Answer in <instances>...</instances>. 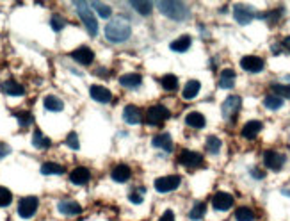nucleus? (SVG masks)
<instances>
[{
    "mask_svg": "<svg viewBox=\"0 0 290 221\" xmlns=\"http://www.w3.org/2000/svg\"><path fill=\"white\" fill-rule=\"evenodd\" d=\"M130 34H132V27L125 18L111 20L107 24V27H105V36H107L109 41L113 43L126 41V39L130 38Z\"/></svg>",
    "mask_w": 290,
    "mask_h": 221,
    "instance_id": "f257e3e1",
    "label": "nucleus"
},
{
    "mask_svg": "<svg viewBox=\"0 0 290 221\" xmlns=\"http://www.w3.org/2000/svg\"><path fill=\"white\" fill-rule=\"evenodd\" d=\"M157 7L160 9V13L168 16L171 20H185L189 16V9L187 5L183 2H174V0H168V2H159Z\"/></svg>",
    "mask_w": 290,
    "mask_h": 221,
    "instance_id": "f03ea898",
    "label": "nucleus"
},
{
    "mask_svg": "<svg viewBox=\"0 0 290 221\" xmlns=\"http://www.w3.org/2000/svg\"><path fill=\"white\" fill-rule=\"evenodd\" d=\"M75 7L79 11L80 20L84 22L86 29H87V32L91 36H96V32H98V22L94 18V13L91 11V5L87 2H75Z\"/></svg>",
    "mask_w": 290,
    "mask_h": 221,
    "instance_id": "7ed1b4c3",
    "label": "nucleus"
},
{
    "mask_svg": "<svg viewBox=\"0 0 290 221\" xmlns=\"http://www.w3.org/2000/svg\"><path fill=\"white\" fill-rule=\"evenodd\" d=\"M180 184H182V179L178 175H169V177H160L155 180V189L159 193H169L180 188Z\"/></svg>",
    "mask_w": 290,
    "mask_h": 221,
    "instance_id": "20e7f679",
    "label": "nucleus"
},
{
    "mask_svg": "<svg viewBox=\"0 0 290 221\" xmlns=\"http://www.w3.org/2000/svg\"><path fill=\"white\" fill-rule=\"evenodd\" d=\"M38 198L36 196H27V198H22L18 203V214L25 220L29 218H32L38 211Z\"/></svg>",
    "mask_w": 290,
    "mask_h": 221,
    "instance_id": "39448f33",
    "label": "nucleus"
},
{
    "mask_svg": "<svg viewBox=\"0 0 290 221\" xmlns=\"http://www.w3.org/2000/svg\"><path fill=\"white\" fill-rule=\"evenodd\" d=\"M240 105H242V100H240V96H235V95H232V96H228V98L223 102V107H221V113H223V118H226V120H230V118H233L235 114L239 113Z\"/></svg>",
    "mask_w": 290,
    "mask_h": 221,
    "instance_id": "423d86ee",
    "label": "nucleus"
},
{
    "mask_svg": "<svg viewBox=\"0 0 290 221\" xmlns=\"http://www.w3.org/2000/svg\"><path fill=\"white\" fill-rule=\"evenodd\" d=\"M263 162H265L267 168L272 169V171H280L281 166L285 164V156H281V154H278V152H274V150H267L265 154H263Z\"/></svg>",
    "mask_w": 290,
    "mask_h": 221,
    "instance_id": "0eeeda50",
    "label": "nucleus"
},
{
    "mask_svg": "<svg viewBox=\"0 0 290 221\" xmlns=\"http://www.w3.org/2000/svg\"><path fill=\"white\" fill-rule=\"evenodd\" d=\"M240 66H242V70L249 71V73H258L263 70V59L257 56H246L240 59Z\"/></svg>",
    "mask_w": 290,
    "mask_h": 221,
    "instance_id": "6e6552de",
    "label": "nucleus"
},
{
    "mask_svg": "<svg viewBox=\"0 0 290 221\" xmlns=\"http://www.w3.org/2000/svg\"><path fill=\"white\" fill-rule=\"evenodd\" d=\"M168 116H169L168 109L162 107V105H153L148 111V123L150 125H160L164 120H168Z\"/></svg>",
    "mask_w": 290,
    "mask_h": 221,
    "instance_id": "1a4fd4ad",
    "label": "nucleus"
},
{
    "mask_svg": "<svg viewBox=\"0 0 290 221\" xmlns=\"http://www.w3.org/2000/svg\"><path fill=\"white\" fill-rule=\"evenodd\" d=\"M212 205L215 211H228L233 205V196L230 193H217L212 198Z\"/></svg>",
    "mask_w": 290,
    "mask_h": 221,
    "instance_id": "9d476101",
    "label": "nucleus"
},
{
    "mask_svg": "<svg viewBox=\"0 0 290 221\" xmlns=\"http://www.w3.org/2000/svg\"><path fill=\"white\" fill-rule=\"evenodd\" d=\"M71 57H73L77 63H80V64L87 66V64H91V63H93L94 54H93V50H91V48L80 47V48H77V50H73V52H71Z\"/></svg>",
    "mask_w": 290,
    "mask_h": 221,
    "instance_id": "9b49d317",
    "label": "nucleus"
},
{
    "mask_svg": "<svg viewBox=\"0 0 290 221\" xmlns=\"http://www.w3.org/2000/svg\"><path fill=\"white\" fill-rule=\"evenodd\" d=\"M203 162V156L196 154V152H182V156H180V164L187 166V168H196Z\"/></svg>",
    "mask_w": 290,
    "mask_h": 221,
    "instance_id": "f8f14e48",
    "label": "nucleus"
},
{
    "mask_svg": "<svg viewBox=\"0 0 290 221\" xmlns=\"http://www.w3.org/2000/svg\"><path fill=\"white\" fill-rule=\"evenodd\" d=\"M89 93H91V98L96 100V102H100V104H109L111 98H113L111 91L105 90L103 86H91Z\"/></svg>",
    "mask_w": 290,
    "mask_h": 221,
    "instance_id": "ddd939ff",
    "label": "nucleus"
},
{
    "mask_svg": "<svg viewBox=\"0 0 290 221\" xmlns=\"http://www.w3.org/2000/svg\"><path fill=\"white\" fill-rule=\"evenodd\" d=\"M57 209H59V212L66 214V216H77V214L82 212V207L77 202H73V200H62V202L57 203Z\"/></svg>",
    "mask_w": 290,
    "mask_h": 221,
    "instance_id": "4468645a",
    "label": "nucleus"
},
{
    "mask_svg": "<svg viewBox=\"0 0 290 221\" xmlns=\"http://www.w3.org/2000/svg\"><path fill=\"white\" fill-rule=\"evenodd\" d=\"M89 179H91V173H89V169L84 168V166L75 168L70 175V180L73 184H77V186H84V184L89 182Z\"/></svg>",
    "mask_w": 290,
    "mask_h": 221,
    "instance_id": "2eb2a0df",
    "label": "nucleus"
},
{
    "mask_svg": "<svg viewBox=\"0 0 290 221\" xmlns=\"http://www.w3.org/2000/svg\"><path fill=\"white\" fill-rule=\"evenodd\" d=\"M233 16H235V20H237L239 24H242V25H248L249 22H251V20L255 18V14H253V11L248 9L246 5H235Z\"/></svg>",
    "mask_w": 290,
    "mask_h": 221,
    "instance_id": "dca6fc26",
    "label": "nucleus"
},
{
    "mask_svg": "<svg viewBox=\"0 0 290 221\" xmlns=\"http://www.w3.org/2000/svg\"><path fill=\"white\" fill-rule=\"evenodd\" d=\"M123 118H125V122L130 123V125H137V123L143 122V114H141V111L136 105H126V107L123 109Z\"/></svg>",
    "mask_w": 290,
    "mask_h": 221,
    "instance_id": "f3484780",
    "label": "nucleus"
},
{
    "mask_svg": "<svg viewBox=\"0 0 290 221\" xmlns=\"http://www.w3.org/2000/svg\"><path fill=\"white\" fill-rule=\"evenodd\" d=\"M260 130H262V123L257 122V120H253V122H248L242 127V136L246 137V139H253V137L258 136Z\"/></svg>",
    "mask_w": 290,
    "mask_h": 221,
    "instance_id": "a211bd4d",
    "label": "nucleus"
},
{
    "mask_svg": "<svg viewBox=\"0 0 290 221\" xmlns=\"http://www.w3.org/2000/svg\"><path fill=\"white\" fill-rule=\"evenodd\" d=\"M141 82H143V79H141V75H137V73H126V75L119 77V84H121L123 88H128V90L139 88Z\"/></svg>",
    "mask_w": 290,
    "mask_h": 221,
    "instance_id": "6ab92c4d",
    "label": "nucleus"
},
{
    "mask_svg": "<svg viewBox=\"0 0 290 221\" xmlns=\"http://www.w3.org/2000/svg\"><path fill=\"white\" fill-rule=\"evenodd\" d=\"M153 146L157 148H162L164 152H171L173 150V141H171V136L169 134H159V136L153 137Z\"/></svg>",
    "mask_w": 290,
    "mask_h": 221,
    "instance_id": "aec40b11",
    "label": "nucleus"
},
{
    "mask_svg": "<svg viewBox=\"0 0 290 221\" xmlns=\"http://www.w3.org/2000/svg\"><path fill=\"white\" fill-rule=\"evenodd\" d=\"M2 91L5 95H13V96H20V95H24V86L18 84V82H14V80H5L4 84H2Z\"/></svg>",
    "mask_w": 290,
    "mask_h": 221,
    "instance_id": "412c9836",
    "label": "nucleus"
},
{
    "mask_svg": "<svg viewBox=\"0 0 290 221\" xmlns=\"http://www.w3.org/2000/svg\"><path fill=\"white\" fill-rule=\"evenodd\" d=\"M233 84H235V71L230 70V68L223 70L221 79H219V88H223V90H230V88H233Z\"/></svg>",
    "mask_w": 290,
    "mask_h": 221,
    "instance_id": "4be33fe9",
    "label": "nucleus"
},
{
    "mask_svg": "<svg viewBox=\"0 0 290 221\" xmlns=\"http://www.w3.org/2000/svg\"><path fill=\"white\" fill-rule=\"evenodd\" d=\"M130 175H132V171L126 164H119L113 169V179L116 180V182H126V180L130 179Z\"/></svg>",
    "mask_w": 290,
    "mask_h": 221,
    "instance_id": "5701e85b",
    "label": "nucleus"
},
{
    "mask_svg": "<svg viewBox=\"0 0 290 221\" xmlns=\"http://www.w3.org/2000/svg\"><path fill=\"white\" fill-rule=\"evenodd\" d=\"M185 122H187L189 127L192 128H203L205 127V116H203L202 113H189L187 118H185Z\"/></svg>",
    "mask_w": 290,
    "mask_h": 221,
    "instance_id": "b1692460",
    "label": "nucleus"
},
{
    "mask_svg": "<svg viewBox=\"0 0 290 221\" xmlns=\"http://www.w3.org/2000/svg\"><path fill=\"white\" fill-rule=\"evenodd\" d=\"M200 88H202V84H200L198 80H189L187 84H185V88H183V93H182L183 98L192 100L198 93H200Z\"/></svg>",
    "mask_w": 290,
    "mask_h": 221,
    "instance_id": "393cba45",
    "label": "nucleus"
},
{
    "mask_svg": "<svg viewBox=\"0 0 290 221\" xmlns=\"http://www.w3.org/2000/svg\"><path fill=\"white\" fill-rule=\"evenodd\" d=\"M189 48H191V36H180L171 43V50L174 52H187Z\"/></svg>",
    "mask_w": 290,
    "mask_h": 221,
    "instance_id": "a878e982",
    "label": "nucleus"
},
{
    "mask_svg": "<svg viewBox=\"0 0 290 221\" xmlns=\"http://www.w3.org/2000/svg\"><path fill=\"white\" fill-rule=\"evenodd\" d=\"M132 7L137 11L139 14H143V16H148V14L151 13V9H153V5H151V2H146V0H137V2H132Z\"/></svg>",
    "mask_w": 290,
    "mask_h": 221,
    "instance_id": "bb28decb",
    "label": "nucleus"
},
{
    "mask_svg": "<svg viewBox=\"0 0 290 221\" xmlns=\"http://www.w3.org/2000/svg\"><path fill=\"white\" fill-rule=\"evenodd\" d=\"M43 104H45V107H47L48 111H52V113L62 111V107H64V104H62L57 96H45V102H43Z\"/></svg>",
    "mask_w": 290,
    "mask_h": 221,
    "instance_id": "cd10ccee",
    "label": "nucleus"
},
{
    "mask_svg": "<svg viewBox=\"0 0 290 221\" xmlns=\"http://www.w3.org/2000/svg\"><path fill=\"white\" fill-rule=\"evenodd\" d=\"M41 173L43 175H62L64 173V168L61 164H56V162H45L41 166Z\"/></svg>",
    "mask_w": 290,
    "mask_h": 221,
    "instance_id": "c85d7f7f",
    "label": "nucleus"
},
{
    "mask_svg": "<svg viewBox=\"0 0 290 221\" xmlns=\"http://www.w3.org/2000/svg\"><path fill=\"white\" fill-rule=\"evenodd\" d=\"M206 212V205L203 202H196L194 205H192L191 212H189V218L191 220H202L203 216H205Z\"/></svg>",
    "mask_w": 290,
    "mask_h": 221,
    "instance_id": "c756f323",
    "label": "nucleus"
},
{
    "mask_svg": "<svg viewBox=\"0 0 290 221\" xmlns=\"http://www.w3.org/2000/svg\"><path fill=\"white\" fill-rule=\"evenodd\" d=\"M32 145L36 146V148H48V146H50V139L43 136V132H41V130H34Z\"/></svg>",
    "mask_w": 290,
    "mask_h": 221,
    "instance_id": "7c9ffc66",
    "label": "nucleus"
},
{
    "mask_svg": "<svg viewBox=\"0 0 290 221\" xmlns=\"http://www.w3.org/2000/svg\"><path fill=\"white\" fill-rule=\"evenodd\" d=\"M235 220L237 221H253L255 220V212L249 207H240L235 212Z\"/></svg>",
    "mask_w": 290,
    "mask_h": 221,
    "instance_id": "2f4dec72",
    "label": "nucleus"
},
{
    "mask_svg": "<svg viewBox=\"0 0 290 221\" xmlns=\"http://www.w3.org/2000/svg\"><path fill=\"white\" fill-rule=\"evenodd\" d=\"M263 105L267 109H280L283 105V98H280L276 95H267L265 98H263Z\"/></svg>",
    "mask_w": 290,
    "mask_h": 221,
    "instance_id": "473e14b6",
    "label": "nucleus"
},
{
    "mask_svg": "<svg viewBox=\"0 0 290 221\" xmlns=\"http://www.w3.org/2000/svg\"><path fill=\"white\" fill-rule=\"evenodd\" d=\"M272 93L276 95V96H280V98H290V84L285 86V84H272L271 86Z\"/></svg>",
    "mask_w": 290,
    "mask_h": 221,
    "instance_id": "72a5a7b5",
    "label": "nucleus"
},
{
    "mask_svg": "<svg viewBox=\"0 0 290 221\" xmlns=\"http://www.w3.org/2000/svg\"><path fill=\"white\" fill-rule=\"evenodd\" d=\"M160 84L166 91H174L178 88V79L174 75H164L160 80Z\"/></svg>",
    "mask_w": 290,
    "mask_h": 221,
    "instance_id": "f704fd0d",
    "label": "nucleus"
},
{
    "mask_svg": "<svg viewBox=\"0 0 290 221\" xmlns=\"http://www.w3.org/2000/svg\"><path fill=\"white\" fill-rule=\"evenodd\" d=\"M91 7H93V9L96 11V13H98L102 18H109V16H111V13H113V11H111V7H109L107 4H103V2H93V4H91Z\"/></svg>",
    "mask_w": 290,
    "mask_h": 221,
    "instance_id": "c9c22d12",
    "label": "nucleus"
},
{
    "mask_svg": "<svg viewBox=\"0 0 290 221\" xmlns=\"http://www.w3.org/2000/svg\"><path fill=\"white\" fill-rule=\"evenodd\" d=\"M206 150L210 152V154H217V152L221 150V141L219 137L215 136H210L208 139H206Z\"/></svg>",
    "mask_w": 290,
    "mask_h": 221,
    "instance_id": "e433bc0d",
    "label": "nucleus"
},
{
    "mask_svg": "<svg viewBox=\"0 0 290 221\" xmlns=\"http://www.w3.org/2000/svg\"><path fill=\"white\" fill-rule=\"evenodd\" d=\"M11 202H13V194L9 189L0 188V207H7Z\"/></svg>",
    "mask_w": 290,
    "mask_h": 221,
    "instance_id": "4c0bfd02",
    "label": "nucleus"
},
{
    "mask_svg": "<svg viewBox=\"0 0 290 221\" xmlns=\"http://www.w3.org/2000/svg\"><path fill=\"white\" fill-rule=\"evenodd\" d=\"M66 25V22H64V18L62 16H59V14H54L50 18V27L56 31V32H59V31H62V27Z\"/></svg>",
    "mask_w": 290,
    "mask_h": 221,
    "instance_id": "58836bf2",
    "label": "nucleus"
},
{
    "mask_svg": "<svg viewBox=\"0 0 290 221\" xmlns=\"http://www.w3.org/2000/svg\"><path fill=\"white\" fill-rule=\"evenodd\" d=\"M66 145L70 146L71 150H79L80 143H79V136H77L75 132H70V134H68V137H66Z\"/></svg>",
    "mask_w": 290,
    "mask_h": 221,
    "instance_id": "ea45409f",
    "label": "nucleus"
},
{
    "mask_svg": "<svg viewBox=\"0 0 290 221\" xmlns=\"http://www.w3.org/2000/svg\"><path fill=\"white\" fill-rule=\"evenodd\" d=\"M14 116L18 118V122H20V125H22V127H27V125H30V123H32V116H30L29 113H16Z\"/></svg>",
    "mask_w": 290,
    "mask_h": 221,
    "instance_id": "a19ab883",
    "label": "nucleus"
},
{
    "mask_svg": "<svg viewBox=\"0 0 290 221\" xmlns=\"http://www.w3.org/2000/svg\"><path fill=\"white\" fill-rule=\"evenodd\" d=\"M11 152V148L7 145H5V143H0V159H2V157H5L7 156V154H9Z\"/></svg>",
    "mask_w": 290,
    "mask_h": 221,
    "instance_id": "79ce46f5",
    "label": "nucleus"
},
{
    "mask_svg": "<svg viewBox=\"0 0 290 221\" xmlns=\"http://www.w3.org/2000/svg\"><path fill=\"white\" fill-rule=\"evenodd\" d=\"M159 221H174V214L171 211H166L164 214H162V218H160Z\"/></svg>",
    "mask_w": 290,
    "mask_h": 221,
    "instance_id": "37998d69",
    "label": "nucleus"
},
{
    "mask_svg": "<svg viewBox=\"0 0 290 221\" xmlns=\"http://www.w3.org/2000/svg\"><path fill=\"white\" fill-rule=\"evenodd\" d=\"M130 202L132 203H143V196H141V194H137V193H132L130 194Z\"/></svg>",
    "mask_w": 290,
    "mask_h": 221,
    "instance_id": "c03bdc74",
    "label": "nucleus"
},
{
    "mask_svg": "<svg viewBox=\"0 0 290 221\" xmlns=\"http://www.w3.org/2000/svg\"><path fill=\"white\" fill-rule=\"evenodd\" d=\"M251 175H253V177H255V179H262V177H263L262 171H257V169H253Z\"/></svg>",
    "mask_w": 290,
    "mask_h": 221,
    "instance_id": "a18cd8bd",
    "label": "nucleus"
},
{
    "mask_svg": "<svg viewBox=\"0 0 290 221\" xmlns=\"http://www.w3.org/2000/svg\"><path fill=\"white\" fill-rule=\"evenodd\" d=\"M283 47H285L287 50H290V36H287V38L283 39Z\"/></svg>",
    "mask_w": 290,
    "mask_h": 221,
    "instance_id": "49530a36",
    "label": "nucleus"
}]
</instances>
